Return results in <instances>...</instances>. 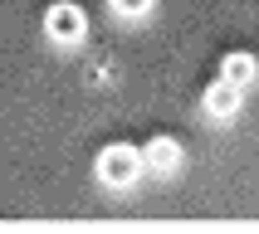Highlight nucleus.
<instances>
[{
  "label": "nucleus",
  "mask_w": 259,
  "mask_h": 234,
  "mask_svg": "<svg viewBox=\"0 0 259 234\" xmlns=\"http://www.w3.org/2000/svg\"><path fill=\"white\" fill-rule=\"evenodd\" d=\"M142 171H147L142 146H132V142H108L98 151V161H93V176H98V186H108V190H132L142 181Z\"/></svg>",
  "instance_id": "1"
},
{
  "label": "nucleus",
  "mask_w": 259,
  "mask_h": 234,
  "mask_svg": "<svg viewBox=\"0 0 259 234\" xmlns=\"http://www.w3.org/2000/svg\"><path fill=\"white\" fill-rule=\"evenodd\" d=\"M44 39L59 44V49H73V44L88 39V15L73 5V0H59L44 10Z\"/></svg>",
  "instance_id": "2"
},
{
  "label": "nucleus",
  "mask_w": 259,
  "mask_h": 234,
  "mask_svg": "<svg viewBox=\"0 0 259 234\" xmlns=\"http://www.w3.org/2000/svg\"><path fill=\"white\" fill-rule=\"evenodd\" d=\"M201 107H205V117H210V122H235V117H240V107H245V88L230 83V78H215V83L205 88Z\"/></svg>",
  "instance_id": "3"
},
{
  "label": "nucleus",
  "mask_w": 259,
  "mask_h": 234,
  "mask_svg": "<svg viewBox=\"0 0 259 234\" xmlns=\"http://www.w3.org/2000/svg\"><path fill=\"white\" fill-rule=\"evenodd\" d=\"M142 161L152 176H176L181 171V142L176 137H152V142L142 146Z\"/></svg>",
  "instance_id": "4"
},
{
  "label": "nucleus",
  "mask_w": 259,
  "mask_h": 234,
  "mask_svg": "<svg viewBox=\"0 0 259 234\" xmlns=\"http://www.w3.org/2000/svg\"><path fill=\"white\" fill-rule=\"evenodd\" d=\"M220 78L249 88V83L259 78V58H254V54H225V58H220Z\"/></svg>",
  "instance_id": "5"
},
{
  "label": "nucleus",
  "mask_w": 259,
  "mask_h": 234,
  "mask_svg": "<svg viewBox=\"0 0 259 234\" xmlns=\"http://www.w3.org/2000/svg\"><path fill=\"white\" fill-rule=\"evenodd\" d=\"M152 5H157V0H108V10H113L117 20H142V15H152Z\"/></svg>",
  "instance_id": "6"
}]
</instances>
